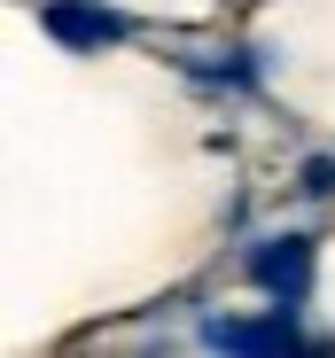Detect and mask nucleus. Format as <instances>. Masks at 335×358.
<instances>
[{
    "label": "nucleus",
    "instance_id": "f257e3e1",
    "mask_svg": "<svg viewBox=\"0 0 335 358\" xmlns=\"http://www.w3.org/2000/svg\"><path fill=\"white\" fill-rule=\"evenodd\" d=\"M203 350H227V358H281V350H304V327H297V304H273L265 320H242V312H211L195 327Z\"/></svg>",
    "mask_w": 335,
    "mask_h": 358
},
{
    "label": "nucleus",
    "instance_id": "f03ea898",
    "mask_svg": "<svg viewBox=\"0 0 335 358\" xmlns=\"http://www.w3.org/2000/svg\"><path fill=\"white\" fill-rule=\"evenodd\" d=\"M312 265H320L312 234H273V242H257L242 257V273L273 296V304H304V296H312Z\"/></svg>",
    "mask_w": 335,
    "mask_h": 358
},
{
    "label": "nucleus",
    "instance_id": "7ed1b4c3",
    "mask_svg": "<svg viewBox=\"0 0 335 358\" xmlns=\"http://www.w3.org/2000/svg\"><path fill=\"white\" fill-rule=\"evenodd\" d=\"M39 24H47V39H55V47H78V55H94V47H117V39L133 31V16H117V8H94V0H47V8H39Z\"/></svg>",
    "mask_w": 335,
    "mask_h": 358
},
{
    "label": "nucleus",
    "instance_id": "20e7f679",
    "mask_svg": "<svg viewBox=\"0 0 335 358\" xmlns=\"http://www.w3.org/2000/svg\"><path fill=\"white\" fill-rule=\"evenodd\" d=\"M304 187H312V195L335 187V156H312V164H304Z\"/></svg>",
    "mask_w": 335,
    "mask_h": 358
}]
</instances>
